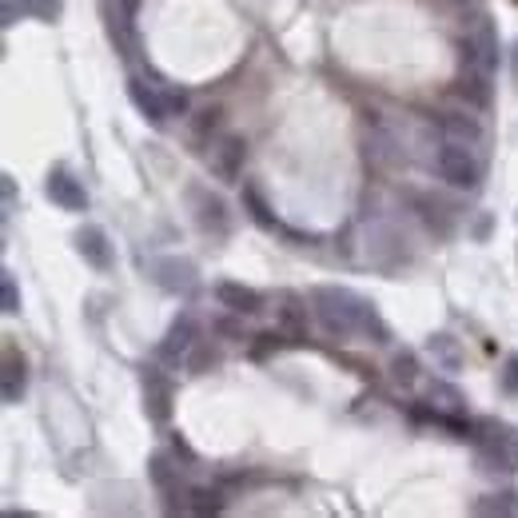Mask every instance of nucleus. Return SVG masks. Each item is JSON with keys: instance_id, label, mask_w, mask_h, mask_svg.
I'll return each mask as SVG.
<instances>
[{"instance_id": "obj_1", "label": "nucleus", "mask_w": 518, "mask_h": 518, "mask_svg": "<svg viewBox=\"0 0 518 518\" xmlns=\"http://www.w3.org/2000/svg\"><path fill=\"white\" fill-rule=\"evenodd\" d=\"M439 172H443V180H451V184H459V188H475V180H479V164H475V156H471L463 144H447V148H443Z\"/></svg>"}]
</instances>
